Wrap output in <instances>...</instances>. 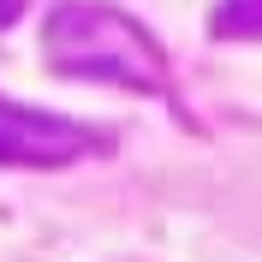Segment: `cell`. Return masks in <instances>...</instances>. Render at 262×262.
Masks as SVG:
<instances>
[{
	"label": "cell",
	"instance_id": "obj_1",
	"mask_svg": "<svg viewBox=\"0 0 262 262\" xmlns=\"http://www.w3.org/2000/svg\"><path fill=\"white\" fill-rule=\"evenodd\" d=\"M48 60L72 78H96V83H125V90H161V48L155 36L125 18L107 0H66L48 18Z\"/></svg>",
	"mask_w": 262,
	"mask_h": 262
},
{
	"label": "cell",
	"instance_id": "obj_2",
	"mask_svg": "<svg viewBox=\"0 0 262 262\" xmlns=\"http://www.w3.org/2000/svg\"><path fill=\"white\" fill-rule=\"evenodd\" d=\"M96 143L83 125L72 119H48V114H24L12 101H0V161L6 167H60L72 155Z\"/></svg>",
	"mask_w": 262,
	"mask_h": 262
},
{
	"label": "cell",
	"instance_id": "obj_3",
	"mask_svg": "<svg viewBox=\"0 0 262 262\" xmlns=\"http://www.w3.org/2000/svg\"><path fill=\"white\" fill-rule=\"evenodd\" d=\"M221 30H262V0H232L221 12Z\"/></svg>",
	"mask_w": 262,
	"mask_h": 262
},
{
	"label": "cell",
	"instance_id": "obj_4",
	"mask_svg": "<svg viewBox=\"0 0 262 262\" xmlns=\"http://www.w3.org/2000/svg\"><path fill=\"white\" fill-rule=\"evenodd\" d=\"M18 12V0H0V24H6V18H12Z\"/></svg>",
	"mask_w": 262,
	"mask_h": 262
}]
</instances>
